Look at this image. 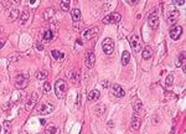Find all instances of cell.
Returning a JSON list of instances; mask_svg holds the SVG:
<instances>
[{"mask_svg":"<svg viewBox=\"0 0 186 134\" xmlns=\"http://www.w3.org/2000/svg\"><path fill=\"white\" fill-rule=\"evenodd\" d=\"M36 49L39 50V51H42V50H44V45L41 44V42H36Z\"/></svg>","mask_w":186,"mask_h":134,"instance_id":"obj_35","label":"cell"},{"mask_svg":"<svg viewBox=\"0 0 186 134\" xmlns=\"http://www.w3.org/2000/svg\"><path fill=\"white\" fill-rule=\"evenodd\" d=\"M42 37H44V40H45V41H47V42H50V41L53 39V31H52V30H50V29L45 30V31H44Z\"/></svg>","mask_w":186,"mask_h":134,"instance_id":"obj_20","label":"cell"},{"mask_svg":"<svg viewBox=\"0 0 186 134\" xmlns=\"http://www.w3.org/2000/svg\"><path fill=\"white\" fill-rule=\"evenodd\" d=\"M181 32H183V27L180 25H173L170 27V37L173 40H179V37L181 36Z\"/></svg>","mask_w":186,"mask_h":134,"instance_id":"obj_8","label":"cell"},{"mask_svg":"<svg viewBox=\"0 0 186 134\" xmlns=\"http://www.w3.org/2000/svg\"><path fill=\"white\" fill-rule=\"evenodd\" d=\"M53 14H55V10H53V8H47L46 10L44 11L42 14V17H44V20H50L51 17L53 16Z\"/></svg>","mask_w":186,"mask_h":134,"instance_id":"obj_18","label":"cell"},{"mask_svg":"<svg viewBox=\"0 0 186 134\" xmlns=\"http://www.w3.org/2000/svg\"><path fill=\"white\" fill-rule=\"evenodd\" d=\"M98 32H99V29H98V27H96V26L90 27V29H87V30L83 31V39L91 40V39L94 37V36L98 35Z\"/></svg>","mask_w":186,"mask_h":134,"instance_id":"obj_7","label":"cell"},{"mask_svg":"<svg viewBox=\"0 0 186 134\" xmlns=\"http://www.w3.org/2000/svg\"><path fill=\"white\" fill-rule=\"evenodd\" d=\"M102 49H103V52L105 55H112L114 51V42H113V40L109 39V37H107L104 39V41L102 42Z\"/></svg>","mask_w":186,"mask_h":134,"instance_id":"obj_5","label":"cell"},{"mask_svg":"<svg viewBox=\"0 0 186 134\" xmlns=\"http://www.w3.org/2000/svg\"><path fill=\"white\" fill-rule=\"evenodd\" d=\"M127 3H128V4H130V5H135V4H138V1H137V0H135V1H129V0H128Z\"/></svg>","mask_w":186,"mask_h":134,"instance_id":"obj_39","label":"cell"},{"mask_svg":"<svg viewBox=\"0 0 186 134\" xmlns=\"http://www.w3.org/2000/svg\"><path fill=\"white\" fill-rule=\"evenodd\" d=\"M179 11L178 10H171L167 12V17H166V22L169 25H176V21L179 19Z\"/></svg>","mask_w":186,"mask_h":134,"instance_id":"obj_10","label":"cell"},{"mask_svg":"<svg viewBox=\"0 0 186 134\" xmlns=\"http://www.w3.org/2000/svg\"><path fill=\"white\" fill-rule=\"evenodd\" d=\"M129 41H130V45H132L133 51L139 52V50L142 49V44H140V40H139V36L138 35H132Z\"/></svg>","mask_w":186,"mask_h":134,"instance_id":"obj_11","label":"cell"},{"mask_svg":"<svg viewBox=\"0 0 186 134\" xmlns=\"http://www.w3.org/2000/svg\"><path fill=\"white\" fill-rule=\"evenodd\" d=\"M3 46H4V42H3V41H0V49H1Z\"/></svg>","mask_w":186,"mask_h":134,"instance_id":"obj_41","label":"cell"},{"mask_svg":"<svg viewBox=\"0 0 186 134\" xmlns=\"http://www.w3.org/2000/svg\"><path fill=\"white\" fill-rule=\"evenodd\" d=\"M99 91H97V90H93L91 92H88V94H87V99L88 101H96V99H98L99 98Z\"/></svg>","mask_w":186,"mask_h":134,"instance_id":"obj_16","label":"cell"},{"mask_svg":"<svg viewBox=\"0 0 186 134\" xmlns=\"http://www.w3.org/2000/svg\"><path fill=\"white\" fill-rule=\"evenodd\" d=\"M69 81L76 86L80 85V72H78L77 70H73V71L69 72Z\"/></svg>","mask_w":186,"mask_h":134,"instance_id":"obj_14","label":"cell"},{"mask_svg":"<svg viewBox=\"0 0 186 134\" xmlns=\"http://www.w3.org/2000/svg\"><path fill=\"white\" fill-rule=\"evenodd\" d=\"M96 62V56H94V52H93V50H88L86 52V58H85V65L87 67L92 68L93 65Z\"/></svg>","mask_w":186,"mask_h":134,"instance_id":"obj_9","label":"cell"},{"mask_svg":"<svg viewBox=\"0 0 186 134\" xmlns=\"http://www.w3.org/2000/svg\"><path fill=\"white\" fill-rule=\"evenodd\" d=\"M66 91H67V85L65 80H57L56 81V85H55V92H56V96H57V98L62 99L65 98V94H66Z\"/></svg>","mask_w":186,"mask_h":134,"instance_id":"obj_1","label":"cell"},{"mask_svg":"<svg viewBox=\"0 0 186 134\" xmlns=\"http://www.w3.org/2000/svg\"><path fill=\"white\" fill-rule=\"evenodd\" d=\"M51 88H52V87H51V83L50 82H45L44 83V92H45V93H50Z\"/></svg>","mask_w":186,"mask_h":134,"instance_id":"obj_33","label":"cell"},{"mask_svg":"<svg viewBox=\"0 0 186 134\" xmlns=\"http://www.w3.org/2000/svg\"><path fill=\"white\" fill-rule=\"evenodd\" d=\"M0 132H1V127H0Z\"/></svg>","mask_w":186,"mask_h":134,"instance_id":"obj_42","label":"cell"},{"mask_svg":"<svg viewBox=\"0 0 186 134\" xmlns=\"http://www.w3.org/2000/svg\"><path fill=\"white\" fill-rule=\"evenodd\" d=\"M133 108H134V113H138L139 110L142 109V102H140V101H137V102L134 103Z\"/></svg>","mask_w":186,"mask_h":134,"instance_id":"obj_32","label":"cell"},{"mask_svg":"<svg viewBox=\"0 0 186 134\" xmlns=\"http://www.w3.org/2000/svg\"><path fill=\"white\" fill-rule=\"evenodd\" d=\"M4 128H5V134H10V132H11V123L9 121H5L4 122Z\"/></svg>","mask_w":186,"mask_h":134,"instance_id":"obj_31","label":"cell"},{"mask_svg":"<svg viewBox=\"0 0 186 134\" xmlns=\"http://www.w3.org/2000/svg\"><path fill=\"white\" fill-rule=\"evenodd\" d=\"M71 17H72V20L74 22L80 21L81 20V11H80V9H72V10H71Z\"/></svg>","mask_w":186,"mask_h":134,"instance_id":"obj_17","label":"cell"},{"mask_svg":"<svg viewBox=\"0 0 186 134\" xmlns=\"http://www.w3.org/2000/svg\"><path fill=\"white\" fill-rule=\"evenodd\" d=\"M5 104H6V106H4L3 109H8L9 107H11V103H9V102H8V103H5Z\"/></svg>","mask_w":186,"mask_h":134,"instance_id":"obj_37","label":"cell"},{"mask_svg":"<svg viewBox=\"0 0 186 134\" xmlns=\"http://www.w3.org/2000/svg\"><path fill=\"white\" fill-rule=\"evenodd\" d=\"M27 19H29V12H27L26 10L21 14V17H20V24L21 25H25L26 24V21H27Z\"/></svg>","mask_w":186,"mask_h":134,"instance_id":"obj_28","label":"cell"},{"mask_svg":"<svg viewBox=\"0 0 186 134\" xmlns=\"http://www.w3.org/2000/svg\"><path fill=\"white\" fill-rule=\"evenodd\" d=\"M60 133V129L55 126H49L46 128V134H58Z\"/></svg>","mask_w":186,"mask_h":134,"instance_id":"obj_24","label":"cell"},{"mask_svg":"<svg viewBox=\"0 0 186 134\" xmlns=\"http://www.w3.org/2000/svg\"><path fill=\"white\" fill-rule=\"evenodd\" d=\"M69 5H71V1H68V0H62V1L60 3V6H61L63 11L69 10Z\"/></svg>","mask_w":186,"mask_h":134,"instance_id":"obj_26","label":"cell"},{"mask_svg":"<svg viewBox=\"0 0 186 134\" xmlns=\"http://www.w3.org/2000/svg\"><path fill=\"white\" fill-rule=\"evenodd\" d=\"M19 10L17 9H12V10L10 11V14H9V19H10V21H14V20H16L17 19V16H19Z\"/></svg>","mask_w":186,"mask_h":134,"instance_id":"obj_25","label":"cell"},{"mask_svg":"<svg viewBox=\"0 0 186 134\" xmlns=\"http://www.w3.org/2000/svg\"><path fill=\"white\" fill-rule=\"evenodd\" d=\"M37 99H39V94L36 93H32V94H30V97H29V99H27V102H26V106H25V108L27 109V110H30V109H32L35 107V104L37 103Z\"/></svg>","mask_w":186,"mask_h":134,"instance_id":"obj_12","label":"cell"},{"mask_svg":"<svg viewBox=\"0 0 186 134\" xmlns=\"http://www.w3.org/2000/svg\"><path fill=\"white\" fill-rule=\"evenodd\" d=\"M81 103V94H78V97H77V106H78V107H80V104Z\"/></svg>","mask_w":186,"mask_h":134,"instance_id":"obj_36","label":"cell"},{"mask_svg":"<svg viewBox=\"0 0 186 134\" xmlns=\"http://www.w3.org/2000/svg\"><path fill=\"white\" fill-rule=\"evenodd\" d=\"M173 82H174V76H173V73H169V76L166 77V87H171L173 86Z\"/></svg>","mask_w":186,"mask_h":134,"instance_id":"obj_30","label":"cell"},{"mask_svg":"<svg viewBox=\"0 0 186 134\" xmlns=\"http://www.w3.org/2000/svg\"><path fill=\"white\" fill-rule=\"evenodd\" d=\"M173 4H175V5H184L185 0H174Z\"/></svg>","mask_w":186,"mask_h":134,"instance_id":"obj_34","label":"cell"},{"mask_svg":"<svg viewBox=\"0 0 186 134\" xmlns=\"http://www.w3.org/2000/svg\"><path fill=\"white\" fill-rule=\"evenodd\" d=\"M148 24L151 29H156L159 25V9H153L149 14L148 17Z\"/></svg>","mask_w":186,"mask_h":134,"instance_id":"obj_2","label":"cell"},{"mask_svg":"<svg viewBox=\"0 0 186 134\" xmlns=\"http://www.w3.org/2000/svg\"><path fill=\"white\" fill-rule=\"evenodd\" d=\"M0 82H1V80H0Z\"/></svg>","mask_w":186,"mask_h":134,"instance_id":"obj_43","label":"cell"},{"mask_svg":"<svg viewBox=\"0 0 186 134\" xmlns=\"http://www.w3.org/2000/svg\"><path fill=\"white\" fill-rule=\"evenodd\" d=\"M52 57L55 60H57V61H62V60L65 58V53L61 52V51H58V50H52Z\"/></svg>","mask_w":186,"mask_h":134,"instance_id":"obj_21","label":"cell"},{"mask_svg":"<svg viewBox=\"0 0 186 134\" xmlns=\"http://www.w3.org/2000/svg\"><path fill=\"white\" fill-rule=\"evenodd\" d=\"M105 112V106L104 104H97L94 107V113L97 115H103Z\"/></svg>","mask_w":186,"mask_h":134,"instance_id":"obj_22","label":"cell"},{"mask_svg":"<svg viewBox=\"0 0 186 134\" xmlns=\"http://www.w3.org/2000/svg\"><path fill=\"white\" fill-rule=\"evenodd\" d=\"M53 109H55V107L51 103H44V104H40L39 107H37L36 112H37V114L46 115V114H50Z\"/></svg>","mask_w":186,"mask_h":134,"instance_id":"obj_6","label":"cell"},{"mask_svg":"<svg viewBox=\"0 0 186 134\" xmlns=\"http://www.w3.org/2000/svg\"><path fill=\"white\" fill-rule=\"evenodd\" d=\"M112 93H113L115 97H118V98H122V97L125 96L124 90L119 85H113L112 86Z\"/></svg>","mask_w":186,"mask_h":134,"instance_id":"obj_13","label":"cell"},{"mask_svg":"<svg viewBox=\"0 0 186 134\" xmlns=\"http://www.w3.org/2000/svg\"><path fill=\"white\" fill-rule=\"evenodd\" d=\"M132 129L133 131H138L139 128H140V119L138 117V113H134L133 115V119H132Z\"/></svg>","mask_w":186,"mask_h":134,"instance_id":"obj_15","label":"cell"},{"mask_svg":"<svg viewBox=\"0 0 186 134\" xmlns=\"http://www.w3.org/2000/svg\"><path fill=\"white\" fill-rule=\"evenodd\" d=\"M130 61V53L128 51H124L123 55H122V65L123 66H127Z\"/></svg>","mask_w":186,"mask_h":134,"instance_id":"obj_23","label":"cell"},{"mask_svg":"<svg viewBox=\"0 0 186 134\" xmlns=\"http://www.w3.org/2000/svg\"><path fill=\"white\" fill-rule=\"evenodd\" d=\"M185 65V52H181L179 55V60L176 61V66L180 67V66H184Z\"/></svg>","mask_w":186,"mask_h":134,"instance_id":"obj_27","label":"cell"},{"mask_svg":"<svg viewBox=\"0 0 186 134\" xmlns=\"http://www.w3.org/2000/svg\"><path fill=\"white\" fill-rule=\"evenodd\" d=\"M37 3H39V0H35V1H30V4H31L32 6H36L35 4H37Z\"/></svg>","mask_w":186,"mask_h":134,"instance_id":"obj_40","label":"cell"},{"mask_svg":"<svg viewBox=\"0 0 186 134\" xmlns=\"http://www.w3.org/2000/svg\"><path fill=\"white\" fill-rule=\"evenodd\" d=\"M102 85H103L104 88H107V87H108V82H107V81H103V82H102Z\"/></svg>","mask_w":186,"mask_h":134,"instance_id":"obj_38","label":"cell"},{"mask_svg":"<svg viewBox=\"0 0 186 134\" xmlns=\"http://www.w3.org/2000/svg\"><path fill=\"white\" fill-rule=\"evenodd\" d=\"M122 20V15L119 12H112L109 15H107L103 17V22L107 25L109 24H118V22Z\"/></svg>","mask_w":186,"mask_h":134,"instance_id":"obj_4","label":"cell"},{"mask_svg":"<svg viewBox=\"0 0 186 134\" xmlns=\"http://www.w3.org/2000/svg\"><path fill=\"white\" fill-rule=\"evenodd\" d=\"M47 71H39L37 72V75H36V77H37V80H45V78H47Z\"/></svg>","mask_w":186,"mask_h":134,"instance_id":"obj_29","label":"cell"},{"mask_svg":"<svg viewBox=\"0 0 186 134\" xmlns=\"http://www.w3.org/2000/svg\"><path fill=\"white\" fill-rule=\"evenodd\" d=\"M29 85V75L26 73H21V75H17V77L15 78V86L16 88L24 90Z\"/></svg>","mask_w":186,"mask_h":134,"instance_id":"obj_3","label":"cell"},{"mask_svg":"<svg viewBox=\"0 0 186 134\" xmlns=\"http://www.w3.org/2000/svg\"><path fill=\"white\" fill-rule=\"evenodd\" d=\"M142 56L144 60H149L151 56H153V49L151 47H149V46H146L145 49L143 50V53H142Z\"/></svg>","mask_w":186,"mask_h":134,"instance_id":"obj_19","label":"cell"}]
</instances>
